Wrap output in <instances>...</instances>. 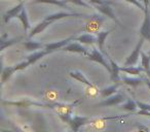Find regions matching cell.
Masks as SVG:
<instances>
[{"label": "cell", "instance_id": "obj_22", "mask_svg": "<svg viewBox=\"0 0 150 132\" xmlns=\"http://www.w3.org/2000/svg\"><path fill=\"white\" fill-rule=\"evenodd\" d=\"M6 38V34H3L2 37H1V40H0V42H1V48H0V50L1 51H4L6 48H8V46H13V44H17V42H19L20 40H22V37H17V38H11V39H5Z\"/></svg>", "mask_w": 150, "mask_h": 132}, {"label": "cell", "instance_id": "obj_13", "mask_svg": "<svg viewBox=\"0 0 150 132\" xmlns=\"http://www.w3.org/2000/svg\"><path fill=\"white\" fill-rule=\"evenodd\" d=\"M111 32V30H108V31H102V32H99L97 33V44H98L99 46V50L105 55V56H108L106 52L104 50V44H105V40H106L107 36L109 35V33Z\"/></svg>", "mask_w": 150, "mask_h": 132}, {"label": "cell", "instance_id": "obj_29", "mask_svg": "<svg viewBox=\"0 0 150 132\" xmlns=\"http://www.w3.org/2000/svg\"><path fill=\"white\" fill-rule=\"evenodd\" d=\"M127 2L129 3H132V4H134L135 6H137L138 9H140L141 11H144V9H145V7H144V4L142 2H140V1H138V0H125Z\"/></svg>", "mask_w": 150, "mask_h": 132}, {"label": "cell", "instance_id": "obj_18", "mask_svg": "<svg viewBox=\"0 0 150 132\" xmlns=\"http://www.w3.org/2000/svg\"><path fill=\"white\" fill-rule=\"evenodd\" d=\"M23 46L29 52H36V51L43 50L44 46H45V44H41V42L37 41H24Z\"/></svg>", "mask_w": 150, "mask_h": 132}, {"label": "cell", "instance_id": "obj_5", "mask_svg": "<svg viewBox=\"0 0 150 132\" xmlns=\"http://www.w3.org/2000/svg\"><path fill=\"white\" fill-rule=\"evenodd\" d=\"M70 17H74V18H88V16L84 15V14H77V13H68V11H61V13H54L52 15L46 16L44 19H46L47 21L54 23L57 20H61L64 19V18H70Z\"/></svg>", "mask_w": 150, "mask_h": 132}, {"label": "cell", "instance_id": "obj_3", "mask_svg": "<svg viewBox=\"0 0 150 132\" xmlns=\"http://www.w3.org/2000/svg\"><path fill=\"white\" fill-rule=\"evenodd\" d=\"M144 40H145V38L141 36V38L139 39L138 44H136L135 49H134V51L132 52V54L127 58L123 66H135V65L137 64L140 58V54L142 53V46H143V44H144Z\"/></svg>", "mask_w": 150, "mask_h": 132}, {"label": "cell", "instance_id": "obj_23", "mask_svg": "<svg viewBox=\"0 0 150 132\" xmlns=\"http://www.w3.org/2000/svg\"><path fill=\"white\" fill-rule=\"evenodd\" d=\"M16 71L17 70H16L15 66H7V67L3 68L2 74H1V83H2V85H4L6 83V81H8Z\"/></svg>", "mask_w": 150, "mask_h": 132}, {"label": "cell", "instance_id": "obj_2", "mask_svg": "<svg viewBox=\"0 0 150 132\" xmlns=\"http://www.w3.org/2000/svg\"><path fill=\"white\" fill-rule=\"evenodd\" d=\"M100 119H93L90 117H80V116H72L70 122H69V125L71 127V130L73 132H79V129L84 125H88L91 124L95 121H98Z\"/></svg>", "mask_w": 150, "mask_h": 132}, {"label": "cell", "instance_id": "obj_26", "mask_svg": "<svg viewBox=\"0 0 150 132\" xmlns=\"http://www.w3.org/2000/svg\"><path fill=\"white\" fill-rule=\"evenodd\" d=\"M122 107L125 109V111H135L136 108L138 107L137 101H134L133 99H127V102L125 104H122Z\"/></svg>", "mask_w": 150, "mask_h": 132}, {"label": "cell", "instance_id": "obj_19", "mask_svg": "<svg viewBox=\"0 0 150 132\" xmlns=\"http://www.w3.org/2000/svg\"><path fill=\"white\" fill-rule=\"evenodd\" d=\"M121 84H122L121 82H118V83H115V84L112 85V86L108 87V88L102 89V90L100 91L101 96L104 97V98H106V97H109V96H111V95L115 94L116 91H117V89H118V87L120 86Z\"/></svg>", "mask_w": 150, "mask_h": 132}, {"label": "cell", "instance_id": "obj_7", "mask_svg": "<svg viewBox=\"0 0 150 132\" xmlns=\"http://www.w3.org/2000/svg\"><path fill=\"white\" fill-rule=\"evenodd\" d=\"M125 101V97L122 94H118V93H115V94L111 95V96L107 97V99L101 101L100 103L97 104V106H103V107H108V106H114V105L120 104L121 102Z\"/></svg>", "mask_w": 150, "mask_h": 132}, {"label": "cell", "instance_id": "obj_12", "mask_svg": "<svg viewBox=\"0 0 150 132\" xmlns=\"http://www.w3.org/2000/svg\"><path fill=\"white\" fill-rule=\"evenodd\" d=\"M96 9H98L99 11L105 15L106 17H109L110 19H112L113 21H115L116 23L119 24V21L117 20L116 16H115L114 11H113V9L110 6V4H100V5H96Z\"/></svg>", "mask_w": 150, "mask_h": 132}, {"label": "cell", "instance_id": "obj_35", "mask_svg": "<svg viewBox=\"0 0 150 132\" xmlns=\"http://www.w3.org/2000/svg\"><path fill=\"white\" fill-rule=\"evenodd\" d=\"M20 1H22V0H20Z\"/></svg>", "mask_w": 150, "mask_h": 132}, {"label": "cell", "instance_id": "obj_34", "mask_svg": "<svg viewBox=\"0 0 150 132\" xmlns=\"http://www.w3.org/2000/svg\"><path fill=\"white\" fill-rule=\"evenodd\" d=\"M20 132H25V131H20Z\"/></svg>", "mask_w": 150, "mask_h": 132}, {"label": "cell", "instance_id": "obj_32", "mask_svg": "<svg viewBox=\"0 0 150 132\" xmlns=\"http://www.w3.org/2000/svg\"><path fill=\"white\" fill-rule=\"evenodd\" d=\"M148 55H149V56H150V51H149V53H148Z\"/></svg>", "mask_w": 150, "mask_h": 132}, {"label": "cell", "instance_id": "obj_10", "mask_svg": "<svg viewBox=\"0 0 150 132\" xmlns=\"http://www.w3.org/2000/svg\"><path fill=\"white\" fill-rule=\"evenodd\" d=\"M107 58H108V61L111 65V81L114 83L120 82V78H119V71H121L120 66H118L117 63L114 60H112V58L109 55L107 56Z\"/></svg>", "mask_w": 150, "mask_h": 132}, {"label": "cell", "instance_id": "obj_27", "mask_svg": "<svg viewBox=\"0 0 150 132\" xmlns=\"http://www.w3.org/2000/svg\"><path fill=\"white\" fill-rule=\"evenodd\" d=\"M88 2L94 3L96 5H100V4H113L112 0H86Z\"/></svg>", "mask_w": 150, "mask_h": 132}, {"label": "cell", "instance_id": "obj_14", "mask_svg": "<svg viewBox=\"0 0 150 132\" xmlns=\"http://www.w3.org/2000/svg\"><path fill=\"white\" fill-rule=\"evenodd\" d=\"M50 54V53L47 52L46 50H39V51H36V52H33L31 55H29V56L27 57V62L29 63V65L31 64H34L35 62H37L39 59L43 58L45 55Z\"/></svg>", "mask_w": 150, "mask_h": 132}, {"label": "cell", "instance_id": "obj_8", "mask_svg": "<svg viewBox=\"0 0 150 132\" xmlns=\"http://www.w3.org/2000/svg\"><path fill=\"white\" fill-rule=\"evenodd\" d=\"M62 51H65V52H71V53H78V54H82L86 56L88 53V49L86 46H83L79 42H76L75 40H73L72 42L68 44Z\"/></svg>", "mask_w": 150, "mask_h": 132}, {"label": "cell", "instance_id": "obj_33", "mask_svg": "<svg viewBox=\"0 0 150 132\" xmlns=\"http://www.w3.org/2000/svg\"><path fill=\"white\" fill-rule=\"evenodd\" d=\"M148 76H149V78H150V74H148Z\"/></svg>", "mask_w": 150, "mask_h": 132}, {"label": "cell", "instance_id": "obj_4", "mask_svg": "<svg viewBox=\"0 0 150 132\" xmlns=\"http://www.w3.org/2000/svg\"><path fill=\"white\" fill-rule=\"evenodd\" d=\"M140 34L142 37L145 38V40L150 41V9L149 6H146L144 9V20L142 23Z\"/></svg>", "mask_w": 150, "mask_h": 132}, {"label": "cell", "instance_id": "obj_11", "mask_svg": "<svg viewBox=\"0 0 150 132\" xmlns=\"http://www.w3.org/2000/svg\"><path fill=\"white\" fill-rule=\"evenodd\" d=\"M69 76H70L72 78H74V80H76V81H78V82L82 83V84L86 85V86L90 87V88H96L95 85L93 84V83H91L90 81L86 78V76H84L81 71H79V70H73V71H70L69 72Z\"/></svg>", "mask_w": 150, "mask_h": 132}, {"label": "cell", "instance_id": "obj_24", "mask_svg": "<svg viewBox=\"0 0 150 132\" xmlns=\"http://www.w3.org/2000/svg\"><path fill=\"white\" fill-rule=\"evenodd\" d=\"M120 70L127 74H132V76H140L142 72L145 71L143 67H135V66H123L120 67Z\"/></svg>", "mask_w": 150, "mask_h": 132}, {"label": "cell", "instance_id": "obj_30", "mask_svg": "<svg viewBox=\"0 0 150 132\" xmlns=\"http://www.w3.org/2000/svg\"><path fill=\"white\" fill-rule=\"evenodd\" d=\"M145 84L147 85V86L149 87V89H150V80H145Z\"/></svg>", "mask_w": 150, "mask_h": 132}, {"label": "cell", "instance_id": "obj_20", "mask_svg": "<svg viewBox=\"0 0 150 132\" xmlns=\"http://www.w3.org/2000/svg\"><path fill=\"white\" fill-rule=\"evenodd\" d=\"M18 18H19V20L21 21V23H22V25H23V28H24V30H25V31L31 29V25H30L29 18H28V14H27V11L25 9V7H24V9L21 11V13L19 14Z\"/></svg>", "mask_w": 150, "mask_h": 132}, {"label": "cell", "instance_id": "obj_31", "mask_svg": "<svg viewBox=\"0 0 150 132\" xmlns=\"http://www.w3.org/2000/svg\"><path fill=\"white\" fill-rule=\"evenodd\" d=\"M138 1H140V2H142V3H143V0H138Z\"/></svg>", "mask_w": 150, "mask_h": 132}, {"label": "cell", "instance_id": "obj_25", "mask_svg": "<svg viewBox=\"0 0 150 132\" xmlns=\"http://www.w3.org/2000/svg\"><path fill=\"white\" fill-rule=\"evenodd\" d=\"M141 59H142V67L145 69V72L150 74V56L145 53H141Z\"/></svg>", "mask_w": 150, "mask_h": 132}, {"label": "cell", "instance_id": "obj_21", "mask_svg": "<svg viewBox=\"0 0 150 132\" xmlns=\"http://www.w3.org/2000/svg\"><path fill=\"white\" fill-rule=\"evenodd\" d=\"M32 3H34V4H36V3H50V4L58 5V6L64 7V9H71L70 6L67 5V2L65 0H32Z\"/></svg>", "mask_w": 150, "mask_h": 132}, {"label": "cell", "instance_id": "obj_17", "mask_svg": "<svg viewBox=\"0 0 150 132\" xmlns=\"http://www.w3.org/2000/svg\"><path fill=\"white\" fill-rule=\"evenodd\" d=\"M120 82L125 85H129V86H132V87H137L139 85L143 84L145 83V80L142 78H139V76H136V78H129V76H125L120 80Z\"/></svg>", "mask_w": 150, "mask_h": 132}, {"label": "cell", "instance_id": "obj_9", "mask_svg": "<svg viewBox=\"0 0 150 132\" xmlns=\"http://www.w3.org/2000/svg\"><path fill=\"white\" fill-rule=\"evenodd\" d=\"M24 7H25L24 6V2L23 1H21L19 4H17L16 6H13V9H11L9 11H7L6 13L3 15V22H4L5 24H7L9 21H11L13 18L18 17L19 14L21 13V11L24 9Z\"/></svg>", "mask_w": 150, "mask_h": 132}, {"label": "cell", "instance_id": "obj_15", "mask_svg": "<svg viewBox=\"0 0 150 132\" xmlns=\"http://www.w3.org/2000/svg\"><path fill=\"white\" fill-rule=\"evenodd\" d=\"M74 40L83 44H94L95 42H97V36H95L94 34H88V33L82 34V35L76 36L74 38Z\"/></svg>", "mask_w": 150, "mask_h": 132}, {"label": "cell", "instance_id": "obj_6", "mask_svg": "<svg viewBox=\"0 0 150 132\" xmlns=\"http://www.w3.org/2000/svg\"><path fill=\"white\" fill-rule=\"evenodd\" d=\"M74 36H70V37L66 38V39L60 40V41H54V42H50V44H45V46H44V50H46L48 53H54L56 51H60L63 50L65 46L68 44H70L72 40H74Z\"/></svg>", "mask_w": 150, "mask_h": 132}, {"label": "cell", "instance_id": "obj_16", "mask_svg": "<svg viewBox=\"0 0 150 132\" xmlns=\"http://www.w3.org/2000/svg\"><path fill=\"white\" fill-rule=\"evenodd\" d=\"M50 24H52V22H50L46 19H44L42 22H40L39 24H37L33 29H31V31H30V33H29V37L31 38V37H33V36H35L36 34L41 33V32L43 31L45 28H47Z\"/></svg>", "mask_w": 150, "mask_h": 132}, {"label": "cell", "instance_id": "obj_28", "mask_svg": "<svg viewBox=\"0 0 150 132\" xmlns=\"http://www.w3.org/2000/svg\"><path fill=\"white\" fill-rule=\"evenodd\" d=\"M66 2H71L74 3V4L80 5V6H86V7H91V4H88V2L83 1V0H65Z\"/></svg>", "mask_w": 150, "mask_h": 132}, {"label": "cell", "instance_id": "obj_1", "mask_svg": "<svg viewBox=\"0 0 150 132\" xmlns=\"http://www.w3.org/2000/svg\"><path fill=\"white\" fill-rule=\"evenodd\" d=\"M86 56L88 57V60L94 61V62H97V63H99V64L103 65L107 69V71H108L109 73H111V65H110V63L107 62V59L108 58H105L106 56H105L100 50L94 48L91 52H88Z\"/></svg>", "mask_w": 150, "mask_h": 132}]
</instances>
